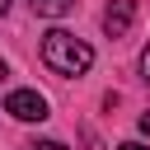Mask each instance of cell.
Masks as SVG:
<instances>
[{
    "mask_svg": "<svg viewBox=\"0 0 150 150\" xmlns=\"http://www.w3.org/2000/svg\"><path fill=\"white\" fill-rule=\"evenodd\" d=\"M42 61H47L56 75H84V70L94 66V47H89L84 38L66 33V28H52V33L42 38Z\"/></svg>",
    "mask_w": 150,
    "mask_h": 150,
    "instance_id": "6da1fadb",
    "label": "cell"
},
{
    "mask_svg": "<svg viewBox=\"0 0 150 150\" xmlns=\"http://www.w3.org/2000/svg\"><path fill=\"white\" fill-rule=\"evenodd\" d=\"M5 112H14L19 122H42V117H47V98H42L38 89H14V94L5 98Z\"/></svg>",
    "mask_w": 150,
    "mask_h": 150,
    "instance_id": "7a4b0ae2",
    "label": "cell"
},
{
    "mask_svg": "<svg viewBox=\"0 0 150 150\" xmlns=\"http://www.w3.org/2000/svg\"><path fill=\"white\" fill-rule=\"evenodd\" d=\"M131 19H136V0H108V9H103V28H108V38H127Z\"/></svg>",
    "mask_w": 150,
    "mask_h": 150,
    "instance_id": "3957f363",
    "label": "cell"
},
{
    "mask_svg": "<svg viewBox=\"0 0 150 150\" xmlns=\"http://www.w3.org/2000/svg\"><path fill=\"white\" fill-rule=\"evenodd\" d=\"M33 5V14L38 19H61V14H70V5L75 0H28Z\"/></svg>",
    "mask_w": 150,
    "mask_h": 150,
    "instance_id": "277c9868",
    "label": "cell"
},
{
    "mask_svg": "<svg viewBox=\"0 0 150 150\" xmlns=\"http://www.w3.org/2000/svg\"><path fill=\"white\" fill-rule=\"evenodd\" d=\"M28 150H66V145H61V141H33Z\"/></svg>",
    "mask_w": 150,
    "mask_h": 150,
    "instance_id": "5b68a950",
    "label": "cell"
},
{
    "mask_svg": "<svg viewBox=\"0 0 150 150\" xmlns=\"http://www.w3.org/2000/svg\"><path fill=\"white\" fill-rule=\"evenodd\" d=\"M117 150H150V145H141V141H122Z\"/></svg>",
    "mask_w": 150,
    "mask_h": 150,
    "instance_id": "8992f818",
    "label": "cell"
},
{
    "mask_svg": "<svg viewBox=\"0 0 150 150\" xmlns=\"http://www.w3.org/2000/svg\"><path fill=\"white\" fill-rule=\"evenodd\" d=\"M141 70H145V80H150V47L141 52Z\"/></svg>",
    "mask_w": 150,
    "mask_h": 150,
    "instance_id": "52a82bcc",
    "label": "cell"
},
{
    "mask_svg": "<svg viewBox=\"0 0 150 150\" xmlns=\"http://www.w3.org/2000/svg\"><path fill=\"white\" fill-rule=\"evenodd\" d=\"M141 136H150V112H141Z\"/></svg>",
    "mask_w": 150,
    "mask_h": 150,
    "instance_id": "ba28073f",
    "label": "cell"
},
{
    "mask_svg": "<svg viewBox=\"0 0 150 150\" xmlns=\"http://www.w3.org/2000/svg\"><path fill=\"white\" fill-rule=\"evenodd\" d=\"M5 75H9V70H5V61H0V80H5Z\"/></svg>",
    "mask_w": 150,
    "mask_h": 150,
    "instance_id": "9c48e42d",
    "label": "cell"
},
{
    "mask_svg": "<svg viewBox=\"0 0 150 150\" xmlns=\"http://www.w3.org/2000/svg\"><path fill=\"white\" fill-rule=\"evenodd\" d=\"M5 9H9V0H0V14H5Z\"/></svg>",
    "mask_w": 150,
    "mask_h": 150,
    "instance_id": "30bf717a",
    "label": "cell"
}]
</instances>
